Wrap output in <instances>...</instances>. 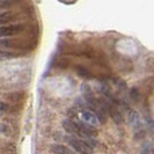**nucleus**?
Masks as SVG:
<instances>
[{
	"label": "nucleus",
	"instance_id": "1",
	"mask_svg": "<svg viewBox=\"0 0 154 154\" xmlns=\"http://www.w3.org/2000/svg\"><path fill=\"white\" fill-rule=\"evenodd\" d=\"M66 143L72 151H74L77 154H93L94 153V146L89 144L87 140L80 139L74 136H67Z\"/></svg>",
	"mask_w": 154,
	"mask_h": 154
},
{
	"label": "nucleus",
	"instance_id": "2",
	"mask_svg": "<svg viewBox=\"0 0 154 154\" xmlns=\"http://www.w3.org/2000/svg\"><path fill=\"white\" fill-rule=\"evenodd\" d=\"M26 29L23 24H9V26H4L0 27V39L12 37V36H17L22 34Z\"/></svg>",
	"mask_w": 154,
	"mask_h": 154
},
{
	"label": "nucleus",
	"instance_id": "3",
	"mask_svg": "<svg viewBox=\"0 0 154 154\" xmlns=\"http://www.w3.org/2000/svg\"><path fill=\"white\" fill-rule=\"evenodd\" d=\"M79 111H80V117H81V121L82 122L89 124V125H93V126L100 124V121H99L97 116L95 115L94 112H92L91 110L82 109V110H79Z\"/></svg>",
	"mask_w": 154,
	"mask_h": 154
},
{
	"label": "nucleus",
	"instance_id": "4",
	"mask_svg": "<svg viewBox=\"0 0 154 154\" xmlns=\"http://www.w3.org/2000/svg\"><path fill=\"white\" fill-rule=\"evenodd\" d=\"M50 152L52 154H77L69 146L63 145V144H52L50 146Z\"/></svg>",
	"mask_w": 154,
	"mask_h": 154
},
{
	"label": "nucleus",
	"instance_id": "5",
	"mask_svg": "<svg viewBox=\"0 0 154 154\" xmlns=\"http://www.w3.org/2000/svg\"><path fill=\"white\" fill-rule=\"evenodd\" d=\"M26 97V94L23 92H12L8 93L5 95V99L12 103H17V102H21Z\"/></svg>",
	"mask_w": 154,
	"mask_h": 154
},
{
	"label": "nucleus",
	"instance_id": "6",
	"mask_svg": "<svg viewBox=\"0 0 154 154\" xmlns=\"http://www.w3.org/2000/svg\"><path fill=\"white\" fill-rule=\"evenodd\" d=\"M128 119H129V123L132 124L134 128H139L140 126V116L136 110H129V114H128Z\"/></svg>",
	"mask_w": 154,
	"mask_h": 154
},
{
	"label": "nucleus",
	"instance_id": "7",
	"mask_svg": "<svg viewBox=\"0 0 154 154\" xmlns=\"http://www.w3.org/2000/svg\"><path fill=\"white\" fill-rule=\"evenodd\" d=\"M20 54L14 52V51H7V50H0V60L2 59H13V58H17Z\"/></svg>",
	"mask_w": 154,
	"mask_h": 154
},
{
	"label": "nucleus",
	"instance_id": "8",
	"mask_svg": "<svg viewBox=\"0 0 154 154\" xmlns=\"http://www.w3.org/2000/svg\"><path fill=\"white\" fill-rule=\"evenodd\" d=\"M14 20V15L9 12H2L0 13V26H4V24H7L8 22L13 21Z\"/></svg>",
	"mask_w": 154,
	"mask_h": 154
},
{
	"label": "nucleus",
	"instance_id": "9",
	"mask_svg": "<svg viewBox=\"0 0 154 154\" xmlns=\"http://www.w3.org/2000/svg\"><path fill=\"white\" fill-rule=\"evenodd\" d=\"M75 71L77 73L80 75L81 78H85V79H91L92 78V74H91V71L88 69H86L85 66H81V65H78L75 67Z\"/></svg>",
	"mask_w": 154,
	"mask_h": 154
},
{
	"label": "nucleus",
	"instance_id": "10",
	"mask_svg": "<svg viewBox=\"0 0 154 154\" xmlns=\"http://www.w3.org/2000/svg\"><path fill=\"white\" fill-rule=\"evenodd\" d=\"M140 154H152V147H151V145H149L148 143H146V144L143 146Z\"/></svg>",
	"mask_w": 154,
	"mask_h": 154
},
{
	"label": "nucleus",
	"instance_id": "11",
	"mask_svg": "<svg viewBox=\"0 0 154 154\" xmlns=\"http://www.w3.org/2000/svg\"><path fill=\"white\" fill-rule=\"evenodd\" d=\"M139 96H140V94L137 89H134V88H132L131 92H130V97H131L133 101H138Z\"/></svg>",
	"mask_w": 154,
	"mask_h": 154
},
{
	"label": "nucleus",
	"instance_id": "12",
	"mask_svg": "<svg viewBox=\"0 0 154 154\" xmlns=\"http://www.w3.org/2000/svg\"><path fill=\"white\" fill-rule=\"evenodd\" d=\"M8 109H9V106H8L7 103L0 101V111H7Z\"/></svg>",
	"mask_w": 154,
	"mask_h": 154
},
{
	"label": "nucleus",
	"instance_id": "13",
	"mask_svg": "<svg viewBox=\"0 0 154 154\" xmlns=\"http://www.w3.org/2000/svg\"><path fill=\"white\" fill-rule=\"evenodd\" d=\"M9 5H12L11 1H0V8H4V7H7Z\"/></svg>",
	"mask_w": 154,
	"mask_h": 154
}]
</instances>
